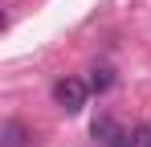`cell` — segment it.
Masks as SVG:
<instances>
[{
	"instance_id": "obj_1",
	"label": "cell",
	"mask_w": 151,
	"mask_h": 147,
	"mask_svg": "<svg viewBox=\"0 0 151 147\" xmlns=\"http://www.w3.org/2000/svg\"><path fill=\"white\" fill-rule=\"evenodd\" d=\"M86 98H90V82H82V78H61V82L53 86V102H57L65 115H78V110L86 106Z\"/></svg>"
},
{
	"instance_id": "obj_2",
	"label": "cell",
	"mask_w": 151,
	"mask_h": 147,
	"mask_svg": "<svg viewBox=\"0 0 151 147\" xmlns=\"http://www.w3.org/2000/svg\"><path fill=\"white\" fill-rule=\"evenodd\" d=\"M110 86H114V70H110V66H94V70H90V90H94V94H106Z\"/></svg>"
},
{
	"instance_id": "obj_3",
	"label": "cell",
	"mask_w": 151,
	"mask_h": 147,
	"mask_svg": "<svg viewBox=\"0 0 151 147\" xmlns=\"http://www.w3.org/2000/svg\"><path fill=\"white\" fill-rule=\"evenodd\" d=\"M25 143V131H21V122H4V147H21Z\"/></svg>"
},
{
	"instance_id": "obj_4",
	"label": "cell",
	"mask_w": 151,
	"mask_h": 147,
	"mask_svg": "<svg viewBox=\"0 0 151 147\" xmlns=\"http://www.w3.org/2000/svg\"><path fill=\"white\" fill-rule=\"evenodd\" d=\"M135 147H151V122H143V127L135 131Z\"/></svg>"
}]
</instances>
